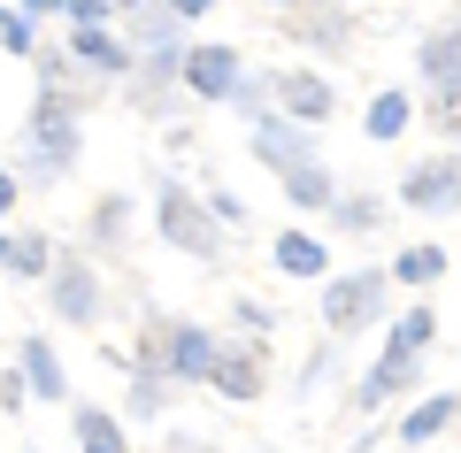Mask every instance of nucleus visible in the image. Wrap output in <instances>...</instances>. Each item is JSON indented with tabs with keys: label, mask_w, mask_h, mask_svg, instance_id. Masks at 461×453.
Segmentation results:
<instances>
[{
	"label": "nucleus",
	"mask_w": 461,
	"mask_h": 453,
	"mask_svg": "<svg viewBox=\"0 0 461 453\" xmlns=\"http://www.w3.org/2000/svg\"><path fill=\"white\" fill-rule=\"evenodd\" d=\"M423 339H430V308L400 315V331H393V346H384V361H377V369H369V392H362V400H384V392H393V385H408V354H415V346H423Z\"/></svg>",
	"instance_id": "f257e3e1"
},
{
	"label": "nucleus",
	"mask_w": 461,
	"mask_h": 453,
	"mask_svg": "<svg viewBox=\"0 0 461 453\" xmlns=\"http://www.w3.org/2000/svg\"><path fill=\"white\" fill-rule=\"evenodd\" d=\"M377 292H384V276H339V285L323 292V315H330L339 331H354V323L377 315Z\"/></svg>",
	"instance_id": "f03ea898"
},
{
	"label": "nucleus",
	"mask_w": 461,
	"mask_h": 453,
	"mask_svg": "<svg viewBox=\"0 0 461 453\" xmlns=\"http://www.w3.org/2000/svg\"><path fill=\"white\" fill-rule=\"evenodd\" d=\"M162 231L185 246V254H215V231H208V215H200L185 193H169V200H162Z\"/></svg>",
	"instance_id": "7ed1b4c3"
},
{
	"label": "nucleus",
	"mask_w": 461,
	"mask_h": 453,
	"mask_svg": "<svg viewBox=\"0 0 461 453\" xmlns=\"http://www.w3.org/2000/svg\"><path fill=\"white\" fill-rule=\"evenodd\" d=\"M185 77H193L200 93H215V100H223V93H239V62H230L223 47H200V54H185Z\"/></svg>",
	"instance_id": "20e7f679"
},
{
	"label": "nucleus",
	"mask_w": 461,
	"mask_h": 453,
	"mask_svg": "<svg viewBox=\"0 0 461 453\" xmlns=\"http://www.w3.org/2000/svg\"><path fill=\"white\" fill-rule=\"evenodd\" d=\"M454 185H461V169L454 162H430V169H415V177H408V200H415V208H454Z\"/></svg>",
	"instance_id": "39448f33"
},
{
	"label": "nucleus",
	"mask_w": 461,
	"mask_h": 453,
	"mask_svg": "<svg viewBox=\"0 0 461 453\" xmlns=\"http://www.w3.org/2000/svg\"><path fill=\"white\" fill-rule=\"evenodd\" d=\"M54 300H62L69 323H85V315H93V276H85L77 261H62V276H54Z\"/></svg>",
	"instance_id": "423d86ee"
},
{
	"label": "nucleus",
	"mask_w": 461,
	"mask_h": 453,
	"mask_svg": "<svg viewBox=\"0 0 461 453\" xmlns=\"http://www.w3.org/2000/svg\"><path fill=\"white\" fill-rule=\"evenodd\" d=\"M254 146H262V154H269V162L285 169V177H300V169H315L308 154H300V139H293L285 123H262V139H254Z\"/></svg>",
	"instance_id": "0eeeda50"
},
{
	"label": "nucleus",
	"mask_w": 461,
	"mask_h": 453,
	"mask_svg": "<svg viewBox=\"0 0 461 453\" xmlns=\"http://www.w3.org/2000/svg\"><path fill=\"white\" fill-rule=\"evenodd\" d=\"M215 361H223V354H215L200 331H177V361H169L177 376H215Z\"/></svg>",
	"instance_id": "6e6552de"
},
{
	"label": "nucleus",
	"mask_w": 461,
	"mask_h": 453,
	"mask_svg": "<svg viewBox=\"0 0 461 453\" xmlns=\"http://www.w3.org/2000/svg\"><path fill=\"white\" fill-rule=\"evenodd\" d=\"M215 385H223L230 400H254V392H262V369H254L247 354H223V361H215Z\"/></svg>",
	"instance_id": "1a4fd4ad"
},
{
	"label": "nucleus",
	"mask_w": 461,
	"mask_h": 453,
	"mask_svg": "<svg viewBox=\"0 0 461 453\" xmlns=\"http://www.w3.org/2000/svg\"><path fill=\"white\" fill-rule=\"evenodd\" d=\"M277 261H285L293 276H315V269H323V246H315L308 231H285V239H277Z\"/></svg>",
	"instance_id": "9d476101"
},
{
	"label": "nucleus",
	"mask_w": 461,
	"mask_h": 453,
	"mask_svg": "<svg viewBox=\"0 0 461 453\" xmlns=\"http://www.w3.org/2000/svg\"><path fill=\"white\" fill-rule=\"evenodd\" d=\"M423 69H430V77H446V85H461V23H454V32H438V39H430Z\"/></svg>",
	"instance_id": "9b49d317"
},
{
	"label": "nucleus",
	"mask_w": 461,
	"mask_h": 453,
	"mask_svg": "<svg viewBox=\"0 0 461 453\" xmlns=\"http://www.w3.org/2000/svg\"><path fill=\"white\" fill-rule=\"evenodd\" d=\"M77 438H85V453H123V430H115L100 407H85V415H77Z\"/></svg>",
	"instance_id": "f8f14e48"
},
{
	"label": "nucleus",
	"mask_w": 461,
	"mask_h": 453,
	"mask_svg": "<svg viewBox=\"0 0 461 453\" xmlns=\"http://www.w3.org/2000/svg\"><path fill=\"white\" fill-rule=\"evenodd\" d=\"M285 100H293V115H323L330 108V85L323 77H285Z\"/></svg>",
	"instance_id": "ddd939ff"
},
{
	"label": "nucleus",
	"mask_w": 461,
	"mask_h": 453,
	"mask_svg": "<svg viewBox=\"0 0 461 453\" xmlns=\"http://www.w3.org/2000/svg\"><path fill=\"white\" fill-rule=\"evenodd\" d=\"M400 123H408V93H377V108H369V131H377V139H393Z\"/></svg>",
	"instance_id": "4468645a"
},
{
	"label": "nucleus",
	"mask_w": 461,
	"mask_h": 453,
	"mask_svg": "<svg viewBox=\"0 0 461 453\" xmlns=\"http://www.w3.org/2000/svg\"><path fill=\"white\" fill-rule=\"evenodd\" d=\"M285 193H293L300 208H323V200H330V185H323V169H300V177H285Z\"/></svg>",
	"instance_id": "2eb2a0df"
},
{
	"label": "nucleus",
	"mask_w": 461,
	"mask_h": 453,
	"mask_svg": "<svg viewBox=\"0 0 461 453\" xmlns=\"http://www.w3.org/2000/svg\"><path fill=\"white\" fill-rule=\"evenodd\" d=\"M23 369H32V385H39V392H62V376H54V354H47L39 339L23 346Z\"/></svg>",
	"instance_id": "dca6fc26"
},
{
	"label": "nucleus",
	"mask_w": 461,
	"mask_h": 453,
	"mask_svg": "<svg viewBox=\"0 0 461 453\" xmlns=\"http://www.w3.org/2000/svg\"><path fill=\"white\" fill-rule=\"evenodd\" d=\"M0 254H8V269H23V276H32L39 261H47V246H39V239H0Z\"/></svg>",
	"instance_id": "f3484780"
},
{
	"label": "nucleus",
	"mask_w": 461,
	"mask_h": 453,
	"mask_svg": "<svg viewBox=\"0 0 461 453\" xmlns=\"http://www.w3.org/2000/svg\"><path fill=\"white\" fill-rule=\"evenodd\" d=\"M438 269H446V254H430V246L400 254V276H408V285H423V276H438Z\"/></svg>",
	"instance_id": "a211bd4d"
},
{
	"label": "nucleus",
	"mask_w": 461,
	"mask_h": 453,
	"mask_svg": "<svg viewBox=\"0 0 461 453\" xmlns=\"http://www.w3.org/2000/svg\"><path fill=\"white\" fill-rule=\"evenodd\" d=\"M77 54H85V62H108V69H123V47H115V39H100V32H77Z\"/></svg>",
	"instance_id": "6ab92c4d"
},
{
	"label": "nucleus",
	"mask_w": 461,
	"mask_h": 453,
	"mask_svg": "<svg viewBox=\"0 0 461 453\" xmlns=\"http://www.w3.org/2000/svg\"><path fill=\"white\" fill-rule=\"evenodd\" d=\"M446 415H454V400H430V407H415V415H408V438H430V430H446Z\"/></svg>",
	"instance_id": "aec40b11"
},
{
	"label": "nucleus",
	"mask_w": 461,
	"mask_h": 453,
	"mask_svg": "<svg viewBox=\"0 0 461 453\" xmlns=\"http://www.w3.org/2000/svg\"><path fill=\"white\" fill-rule=\"evenodd\" d=\"M39 146H47V154H69V146H77V139H69V123H62V115H39Z\"/></svg>",
	"instance_id": "412c9836"
},
{
	"label": "nucleus",
	"mask_w": 461,
	"mask_h": 453,
	"mask_svg": "<svg viewBox=\"0 0 461 453\" xmlns=\"http://www.w3.org/2000/svg\"><path fill=\"white\" fill-rule=\"evenodd\" d=\"M438 123L461 131V85H446V93H438Z\"/></svg>",
	"instance_id": "4be33fe9"
},
{
	"label": "nucleus",
	"mask_w": 461,
	"mask_h": 453,
	"mask_svg": "<svg viewBox=\"0 0 461 453\" xmlns=\"http://www.w3.org/2000/svg\"><path fill=\"white\" fill-rule=\"evenodd\" d=\"M8 200H16V177H8V169H0V215H8Z\"/></svg>",
	"instance_id": "5701e85b"
}]
</instances>
